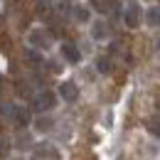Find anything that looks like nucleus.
<instances>
[{
  "label": "nucleus",
  "instance_id": "nucleus-1",
  "mask_svg": "<svg viewBox=\"0 0 160 160\" xmlns=\"http://www.w3.org/2000/svg\"><path fill=\"white\" fill-rule=\"evenodd\" d=\"M30 160H62V153L52 143H37L30 153Z\"/></svg>",
  "mask_w": 160,
  "mask_h": 160
},
{
  "label": "nucleus",
  "instance_id": "nucleus-2",
  "mask_svg": "<svg viewBox=\"0 0 160 160\" xmlns=\"http://www.w3.org/2000/svg\"><path fill=\"white\" fill-rule=\"evenodd\" d=\"M27 44L35 47V49H49L52 37H49L42 27H35V30H30V35H27Z\"/></svg>",
  "mask_w": 160,
  "mask_h": 160
},
{
  "label": "nucleus",
  "instance_id": "nucleus-3",
  "mask_svg": "<svg viewBox=\"0 0 160 160\" xmlns=\"http://www.w3.org/2000/svg\"><path fill=\"white\" fill-rule=\"evenodd\" d=\"M54 103H57V96H54L52 91H40V94L32 99V108L40 111V113H44V111H52Z\"/></svg>",
  "mask_w": 160,
  "mask_h": 160
},
{
  "label": "nucleus",
  "instance_id": "nucleus-4",
  "mask_svg": "<svg viewBox=\"0 0 160 160\" xmlns=\"http://www.w3.org/2000/svg\"><path fill=\"white\" fill-rule=\"evenodd\" d=\"M8 116L12 118V123H15L18 128H25V126L30 123V113H27L22 106H10V108H8Z\"/></svg>",
  "mask_w": 160,
  "mask_h": 160
},
{
  "label": "nucleus",
  "instance_id": "nucleus-5",
  "mask_svg": "<svg viewBox=\"0 0 160 160\" xmlns=\"http://www.w3.org/2000/svg\"><path fill=\"white\" fill-rule=\"evenodd\" d=\"M62 57L69 64H77V62H81V52L74 42H62Z\"/></svg>",
  "mask_w": 160,
  "mask_h": 160
},
{
  "label": "nucleus",
  "instance_id": "nucleus-6",
  "mask_svg": "<svg viewBox=\"0 0 160 160\" xmlns=\"http://www.w3.org/2000/svg\"><path fill=\"white\" fill-rule=\"evenodd\" d=\"M59 96L64 101H77L79 99V86L74 81H62L59 84Z\"/></svg>",
  "mask_w": 160,
  "mask_h": 160
},
{
  "label": "nucleus",
  "instance_id": "nucleus-7",
  "mask_svg": "<svg viewBox=\"0 0 160 160\" xmlns=\"http://www.w3.org/2000/svg\"><path fill=\"white\" fill-rule=\"evenodd\" d=\"M91 35H94V40H108L111 37V25L106 20H96L94 27H91Z\"/></svg>",
  "mask_w": 160,
  "mask_h": 160
},
{
  "label": "nucleus",
  "instance_id": "nucleus-8",
  "mask_svg": "<svg viewBox=\"0 0 160 160\" xmlns=\"http://www.w3.org/2000/svg\"><path fill=\"white\" fill-rule=\"evenodd\" d=\"M123 22H126V27H138L140 25V8L138 5H128L126 15H123Z\"/></svg>",
  "mask_w": 160,
  "mask_h": 160
},
{
  "label": "nucleus",
  "instance_id": "nucleus-9",
  "mask_svg": "<svg viewBox=\"0 0 160 160\" xmlns=\"http://www.w3.org/2000/svg\"><path fill=\"white\" fill-rule=\"evenodd\" d=\"M89 2H91V8L99 10V12H113V10H116V0H89Z\"/></svg>",
  "mask_w": 160,
  "mask_h": 160
},
{
  "label": "nucleus",
  "instance_id": "nucleus-10",
  "mask_svg": "<svg viewBox=\"0 0 160 160\" xmlns=\"http://www.w3.org/2000/svg\"><path fill=\"white\" fill-rule=\"evenodd\" d=\"M145 22H148V27H160V8H148Z\"/></svg>",
  "mask_w": 160,
  "mask_h": 160
},
{
  "label": "nucleus",
  "instance_id": "nucleus-11",
  "mask_svg": "<svg viewBox=\"0 0 160 160\" xmlns=\"http://www.w3.org/2000/svg\"><path fill=\"white\" fill-rule=\"evenodd\" d=\"M145 128H148V133H153L155 138H160V116H153V118H148Z\"/></svg>",
  "mask_w": 160,
  "mask_h": 160
},
{
  "label": "nucleus",
  "instance_id": "nucleus-12",
  "mask_svg": "<svg viewBox=\"0 0 160 160\" xmlns=\"http://www.w3.org/2000/svg\"><path fill=\"white\" fill-rule=\"evenodd\" d=\"M35 126H37V131H49V128L54 126V121L49 118V116H42V118H37V123H35Z\"/></svg>",
  "mask_w": 160,
  "mask_h": 160
},
{
  "label": "nucleus",
  "instance_id": "nucleus-13",
  "mask_svg": "<svg viewBox=\"0 0 160 160\" xmlns=\"http://www.w3.org/2000/svg\"><path fill=\"white\" fill-rule=\"evenodd\" d=\"M111 69H113V62L108 59V57H101V59H99V72H101V74H108Z\"/></svg>",
  "mask_w": 160,
  "mask_h": 160
},
{
  "label": "nucleus",
  "instance_id": "nucleus-14",
  "mask_svg": "<svg viewBox=\"0 0 160 160\" xmlns=\"http://www.w3.org/2000/svg\"><path fill=\"white\" fill-rule=\"evenodd\" d=\"M74 18H77L79 22H89V10L81 8V5H77V8H74Z\"/></svg>",
  "mask_w": 160,
  "mask_h": 160
},
{
  "label": "nucleus",
  "instance_id": "nucleus-15",
  "mask_svg": "<svg viewBox=\"0 0 160 160\" xmlns=\"http://www.w3.org/2000/svg\"><path fill=\"white\" fill-rule=\"evenodd\" d=\"M158 52H160V37H158Z\"/></svg>",
  "mask_w": 160,
  "mask_h": 160
},
{
  "label": "nucleus",
  "instance_id": "nucleus-16",
  "mask_svg": "<svg viewBox=\"0 0 160 160\" xmlns=\"http://www.w3.org/2000/svg\"><path fill=\"white\" fill-rule=\"evenodd\" d=\"M12 160H22V158H12Z\"/></svg>",
  "mask_w": 160,
  "mask_h": 160
}]
</instances>
